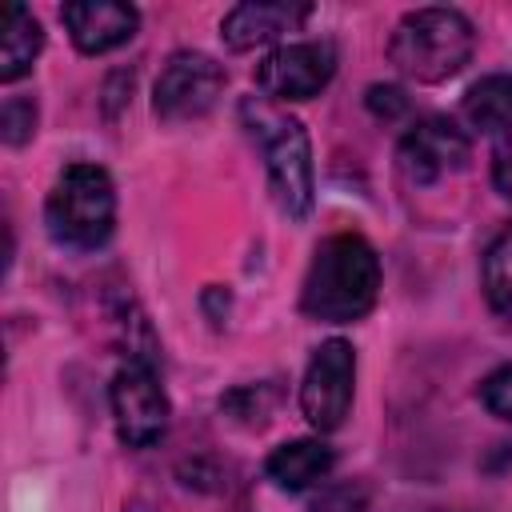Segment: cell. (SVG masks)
Masks as SVG:
<instances>
[{"instance_id":"obj_1","label":"cell","mask_w":512,"mask_h":512,"mask_svg":"<svg viewBox=\"0 0 512 512\" xmlns=\"http://www.w3.org/2000/svg\"><path fill=\"white\" fill-rule=\"evenodd\" d=\"M380 280L384 272H380L376 248L356 232H336L312 252V264L300 288V308L304 316L324 324L360 320L364 312H372L380 296Z\"/></svg>"},{"instance_id":"obj_2","label":"cell","mask_w":512,"mask_h":512,"mask_svg":"<svg viewBox=\"0 0 512 512\" xmlns=\"http://www.w3.org/2000/svg\"><path fill=\"white\" fill-rule=\"evenodd\" d=\"M472 48V20L456 8H416L396 24L388 40L392 64L416 84H440L456 76L472 60Z\"/></svg>"},{"instance_id":"obj_3","label":"cell","mask_w":512,"mask_h":512,"mask_svg":"<svg viewBox=\"0 0 512 512\" xmlns=\"http://www.w3.org/2000/svg\"><path fill=\"white\" fill-rule=\"evenodd\" d=\"M48 232L64 248L92 252L116 228V188L100 164H68L44 204Z\"/></svg>"},{"instance_id":"obj_4","label":"cell","mask_w":512,"mask_h":512,"mask_svg":"<svg viewBox=\"0 0 512 512\" xmlns=\"http://www.w3.org/2000/svg\"><path fill=\"white\" fill-rule=\"evenodd\" d=\"M244 120L252 124V136L264 148V164H268V188L280 204L284 216L304 220L312 212L316 200V180H312V148H308V132L300 120L252 104L244 100Z\"/></svg>"},{"instance_id":"obj_5","label":"cell","mask_w":512,"mask_h":512,"mask_svg":"<svg viewBox=\"0 0 512 512\" xmlns=\"http://www.w3.org/2000/svg\"><path fill=\"white\" fill-rule=\"evenodd\" d=\"M108 400H112V416H116V436L128 448H152L168 432L172 408H168L164 384L148 360L120 364V372L112 376Z\"/></svg>"},{"instance_id":"obj_6","label":"cell","mask_w":512,"mask_h":512,"mask_svg":"<svg viewBox=\"0 0 512 512\" xmlns=\"http://www.w3.org/2000/svg\"><path fill=\"white\" fill-rule=\"evenodd\" d=\"M352 384H356V352L348 340H324L304 372L300 384V412L316 432H336L352 408Z\"/></svg>"},{"instance_id":"obj_7","label":"cell","mask_w":512,"mask_h":512,"mask_svg":"<svg viewBox=\"0 0 512 512\" xmlns=\"http://www.w3.org/2000/svg\"><path fill=\"white\" fill-rule=\"evenodd\" d=\"M224 68L204 56V52H172L156 88H152V108L160 120L180 124V120H196L204 112H212V104L224 92Z\"/></svg>"},{"instance_id":"obj_8","label":"cell","mask_w":512,"mask_h":512,"mask_svg":"<svg viewBox=\"0 0 512 512\" xmlns=\"http://www.w3.org/2000/svg\"><path fill=\"white\" fill-rule=\"evenodd\" d=\"M336 72V48L328 40H292L272 48L256 64V88L272 100H312Z\"/></svg>"},{"instance_id":"obj_9","label":"cell","mask_w":512,"mask_h":512,"mask_svg":"<svg viewBox=\"0 0 512 512\" xmlns=\"http://www.w3.org/2000/svg\"><path fill=\"white\" fill-rule=\"evenodd\" d=\"M468 156H472V140L448 116L416 120L400 136V148H396V164L408 184H432L448 172H460L468 164Z\"/></svg>"},{"instance_id":"obj_10","label":"cell","mask_w":512,"mask_h":512,"mask_svg":"<svg viewBox=\"0 0 512 512\" xmlns=\"http://www.w3.org/2000/svg\"><path fill=\"white\" fill-rule=\"evenodd\" d=\"M60 20L84 56H100L136 36L140 12L120 0H72L60 8Z\"/></svg>"},{"instance_id":"obj_11","label":"cell","mask_w":512,"mask_h":512,"mask_svg":"<svg viewBox=\"0 0 512 512\" xmlns=\"http://www.w3.org/2000/svg\"><path fill=\"white\" fill-rule=\"evenodd\" d=\"M308 4H284V0H252V4H236L224 24H220V36L232 52H248V48H260L284 32H296L304 20H308Z\"/></svg>"},{"instance_id":"obj_12","label":"cell","mask_w":512,"mask_h":512,"mask_svg":"<svg viewBox=\"0 0 512 512\" xmlns=\"http://www.w3.org/2000/svg\"><path fill=\"white\" fill-rule=\"evenodd\" d=\"M336 464V452L324 440H288L280 448H272V456L264 460V472L276 488L284 492H304L312 484H320Z\"/></svg>"},{"instance_id":"obj_13","label":"cell","mask_w":512,"mask_h":512,"mask_svg":"<svg viewBox=\"0 0 512 512\" xmlns=\"http://www.w3.org/2000/svg\"><path fill=\"white\" fill-rule=\"evenodd\" d=\"M40 48H44L40 20L24 4H4V12H0V80L4 84L20 80L32 68V60L40 56Z\"/></svg>"},{"instance_id":"obj_14","label":"cell","mask_w":512,"mask_h":512,"mask_svg":"<svg viewBox=\"0 0 512 512\" xmlns=\"http://www.w3.org/2000/svg\"><path fill=\"white\" fill-rule=\"evenodd\" d=\"M464 120L476 132H512V72L480 76L464 96Z\"/></svg>"},{"instance_id":"obj_15","label":"cell","mask_w":512,"mask_h":512,"mask_svg":"<svg viewBox=\"0 0 512 512\" xmlns=\"http://www.w3.org/2000/svg\"><path fill=\"white\" fill-rule=\"evenodd\" d=\"M484 296L500 316L512 320V228L500 232L484 256Z\"/></svg>"},{"instance_id":"obj_16","label":"cell","mask_w":512,"mask_h":512,"mask_svg":"<svg viewBox=\"0 0 512 512\" xmlns=\"http://www.w3.org/2000/svg\"><path fill=\"white\" fill-rule=\"evenodd\" d=\"M36 132V104L28 96H8L0 108V136L4 144H24Z\"/></svg>"},{"instance_id":"obj_17","label":"cell","mask_w":512,"mask_h":512,"mask_svg":"<svg viewBox=\"0 0 512 512\" xmlns=\"http://www.w3.org/2000/svg\"><path fill=\"white\" fill-rule=\"evenodd\" d=\"M480 404L492 416L512 420V364H504V368H496V372H488L480 380Z\"/></svg>"},{"instance_id":"obj_18","label":"cell","mask_w":512,"mask_h":512,"mask_svg":"<svg viewBox=\"0 0 512 512\" xmlns=\"http://www.w3.org/2000/svg\"><path fill=\"white\" fill-rule=\"evenodd\" d=\"M308 512H368V500H364L360 488H352V484H336V488L320 492V496L312 500Z\"/></svg>"},{"instance_id":"obj_19","label":"cell","mask_w":512,"mask_h":512,"mask_svg":"<svg viewBox=\"0 0 512 512\" xmlns=\"http://www.w3.org/2000/svg\"><path fill=\"white\" fill-rule=\"evenodd\" d=\"M368 108H372L376 116H384V120H396V116L408 108V100H404V92L392 88V84H372V88H368Z\"/></svg>"},{"instance_id":"obj_20","label":"cell","mask_w":512,"mask_h":512,"mask_svg":"<svg viewBox=\"0 0 512 512\" xmlns=\"http://www.w3.org/2000/svg\"><path fill=\"white\" fill-rule=\"evenodd\" d=\"M492 184H496V192L504 200H512V132L492 152Z\"/></svg>"},{"instance_id":"obj_21","label":"cell","mask_w":512,"mask_h":512,"mask_svg":"<svg viewBox=\"0 0 512 512\" xmlns=\"http://www.w3.org/2000/svg\"><path fill=\"white\" fill-rule=\"evenodd\" d=\"M124 512H152L144 500H132V504H124Z\"/></svg>"}]
</instances>
